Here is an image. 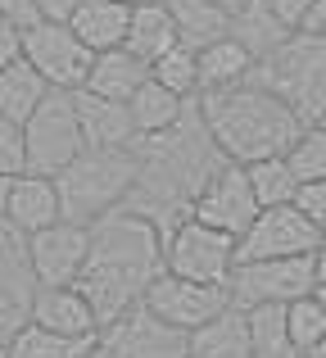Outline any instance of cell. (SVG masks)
<instances>
[{
	"label": "cell",
	"instance_id": "6da1fadb",
	"mask_svg": "<svg viewBox=\"0 0 326 358\" xmlns=\"http://www.w3.org/2000/svg\"><path fill=\"white\" fill-rule=\"evenodd\" d=\"M136 159H141V173H136V186L127 195V209L154 218L163 236L181 218H191L195 195L227 164V155L218 150V141L209 136V127L200 118V100L186 109V118L177 127L136 141Z\"/></svg>",
	"mask_w": 326,
	"mask_h": 358
},
{
	"label": "cell",
	"instance_id": "7a4b0ae2",
	"mask_svg": "<svg viewBox=\"0 0 326 358\" xmlns=\"http://www.w3.org/2000/svg\"><path fill=\"white\" fill-rule=\"evenodd\" d=\"M163 272V231L136 209H114L91 222V254L77 277V290L91 299L100 327L141 308L150 281Z\"/></svg>",
	"mask_w": 326,
	"mask_h": 358
},
{
	"label": "cell",
	"instance_id": "3957f363",
	"mask_svg": "<svg viewBox=\"0 0 326 358\" xmlns=\"http://www.w3.org/2000/svg\"><path fill=\"white\" fill-rule=\"evenodd\" d=\"M200 118L231 164H258V159L286 155L299 141V131L309 127L290 100H281L254 78L231 91L200 96Z\"/></svg>",
	"mask_w": 326,
	"mask_h": 358
},
{
	"label": "cell",
	"instance_id": "277c9868",
	"mask_svg": "<svg viewBox=\"0 0 326 358\" xmlns=\"http://www.w3.org/2000/svg\"><path fill=\"white\" fill-rule=\"evenodd\" d=\"M136 173H141V159H136V145H114V150H82L59 177V204L68 222H100L105 213L123 209L127 195L136 186Z\"/></svg>",
	"mask_w": 326,
	"mask_h": 358
},
{
	"label": "cell",
	"instance_id": "5b68a950",
	"mask_svg": "<svg viewBox=\"0 0 326 358\" xmlns=\"http://www.w3.org/2000/svg\"><path fill=\"white\" fill-rule=\"evenodd\" d=\"M254 82L290 100L304 122H326V36L295 32L281 50L254 69Z\"/></svg>",
	"mask_w": 326,
	"mask_h": 358
},
{
	"label": "cell",
	"instance_id": "8992f818",
	"mask_svg": "<svg viewBox=\"0 0 326 358\" xmlns=\"http://www.w3.org/2000/svg\"><path fill=\"white\" fill-rule=\"evenodd\" d=\"M236 263H240L236 236H227V231L209 227V222H200V218H181L163 236V272H177V277L227 286Z\"/></svg>",
	"mask_w": 326,
	"mask_h": 358
},
{
	"label": "cell",
	"instance_id": "52a82bcc",
	"mask_svg": "<svg viewBox=\"0 0 326 358\" xmlns=\"http://www.w3.org/2000/svg\"><path fill=\"white\" fill-rule=\"evenodd\" d=\"M23 136H27V173L59 177L64 168L87 150L73 91H50V96L41 100V109L23 122Z\"/></svg>",
	"mask_w": 326,
	"mask_h": 358
},
{
	"label": "cell",
	"instance_id": "ba28073f",
	"mask_svg": "<svg viewBox=\"0 0 326 358\" xmlns=\"http://www.w3.org/2000/svg\"><path fill=\"white\" fill-rule=\"evenodd\" d=\"M231 304L254 308V304H295V299L318 290V268L313 254H290V259H249L236 263L231 272Z\"/></svg>",
	"mask_w": 326,
	"mask_h": 358
},
{
	"label": "cell",
	"instance_id": "9c48e42d",
	"mask_svg": "<svg viewBox=\"0 0 326 358\" xmlns=\"http://www.w3.org/2000/svg\"><path fill=\"white\" fill-rule=\"evenodd\" d=\"M141 308H150L159 322L177 327V331L191 336L195 327L213 322L222 308H231V286H218V281H191L177 277V272H159L145 290Z\"/></svg>",
	"mask_w": 326,
	"mask_h": 358
},
{
	"label": "cell",
	"instance_id": "30bf717a",
	"mask_svg": "<svg viewBox=\"0 0 326 358\" xmlns=\"http://www.w3.org/2000/svg\"><path fill=\"white\" fill-rule=\"evenodd\" d=\"M23 59L32 64L54 91H82L87 78H91L96 55L77 41V32H73L68 23H59V18H41L36 27L23 32Z\"/></svg>",
	"mask_w": 326,
	"mask_h": 358
},
{
	"label": "cell",
	"instance_id": "8fae6325",
	"mask_svg": "<svg viewBox=\"0 0 326 358\" xmlns=\"http://www.w3.org/2000/svg\"><path fill=\"white\" fill-rule=\"evenodd\" d=\"M258 213H263V204H258V195H254V182H249L245 164H231L227 159V164L204 182V191L195 195L191 218H200V222H209V227H218V231H227V236L240 241L254 227Z\"/></svg>",
	"mask_w": 326,
	"mask_h": 358
},
{
	"label": "cell",
	"instance_id": "7c38bea8",
	"mask_svg": "<svg viewBox=\"0 0 326 358\" xmlns=\"http://www.w3.org/2000/svg\"><path fill=\"white\" fill-rule=\"evenodd\" d=\"M91 358H191V354H186V331L159 322L150 308H132L127 317L109 322L96 336Z\"/></svg>",
	"mask_w": 326,
	"mask_h": 358
},
{
	"label": "cell",
	"instance_id": "4fadbf2b",
	"mask_svg": "<svg viewBox=\"0 0 326 358\" xmlns=\"http://www.w3.org/2000/svg\"><path fill=\"white\" fill-rule=\"evenodd\" d=\"M27 250H32L36 286H77L82 268H87V254H91V227L59 218L50 227L32 231Z\"/></svg>",
	"mask_w": 326,
	"mask_h": 358
},
{
	"label": "cell",
	"instance_id": "5bb4252c",
	"mask_svg": "<svg viewBox=\"0 0 326 358\" xmlns=\"http://www.w3.org/2000/svg\"><path fill=\"white\" fill-rule=\"evenodd\" d=\"M322 241V231L304 218L295 204H276L254 218V227L245 231L240 245V263L249 259H290V254H313Z\"/></svg>",
	"mask_w": 326,
	"mask_h": 358
},
{
	"label": "cell",
	"instance_id": "9a60e30c",
	"mask_svg": "<svg viewBox=\"0 0 326 358\" xmlns=\"http://www.w3.org/2000/svg\"><path fill=\"white\" fill-rule=\"evenodd\" d=\"M27 322L45 327V331H59V336H73V341H96L105 331L91 299L77 286H36L32 304H27Z\"/></svg>",
	"mask_w": 326,
	"mask_h": 358
},
{
	"label": "cell",
	"instance_id": "2e32d148",
	"mask_svg": "<svg viewBox=\"0 0 326 358\" xmlns=\"http://www.w3.org/2000/svg\"><path fill=\"white\" fill-rule=\"evenodd\" d=\"M73 105H77V122H82V141L91 150H114V145H136V122L132 109L105 100L96 91H73Z\"/></svg>",
	"mask_w": 326,
	"mask_h": 358
},
{
	"label": "cell",
	"instance_id": "e0dca14e",
	"mask_svg": "<svg viewBox=\"0 0 326 358\" xmlns=\"http://www.w3.org/2000/svg\"><path fill=\"white\" fill-rule=\"evenodd\" d=\"M5 218L14 222L18 231H41L50 222L64 218V204H59V186L54 177H41V173H18L14 177V191H9V204H5Z\"/></svg>",
	"mask_w": 326,
	"mask_h": 358
},
{
	"label": "cell",
	"instance_id": "ac0fdd59",
	"mask_svg": "<svg viewBox=\"0 0 326 358\" xmlns=\"http://www.w3.org/2000/svg\"><path fill=\"white\" fill-rule=\"evenodd\" d=\"M127 23H132V5H118V0H77V9L68 14V27L91 55L118 50L127 41Z\"/></svg>",
	"mask_w": 326,
	"mask_h": 358
},
{
	"label": "cell",
	"instance_id": "d6986e66",
	"mask_svg": "<svg viewBox=\"0 0 326 358\" xmlns=\"http://www.w3.org/2000/svg\"><path fill=\"white\" fill-rule=\"evenodd\" d=\"M186 354L191 358H254V341H249V313L245 308H222L213 322L195 327L186 336Z\"/></svg>",
	"mask_w": 326,
	"mask_h": 358
},
{
	"label": "cell",
	"instance_id": "ffe728a7",
	"mask_svg": "<svg viewBox=\"0 0 326 358\" xmlns=\"http://www.w3.org/2000/svg\"><path fill=\"white\" fill-rule=\"evenodd\" d=\"M150 82V64L141 59V55H132L127 45H118V50H105L96 55V64H91V78H87V91H96V96L105 100H118V105H127V100L136 96V91Z\"/></svg>",
	"mask_w": 326,
	"mask_h": 358
},
{
	"label": "cell",
	"instance_id": "44dd1931",
	"mask_svg": "<svg viewBox=\"0 0 326 358\" xmlns=\"http://www.w3.org/2000/svg\"><path fill=\"white\" fill-rule=\"evenodd\" d=\"M123 45L132 55H141L150 69H154V59H163L168 50L181 45V32H177V23H172L168 0H150V5L132 9V23H127V41Z\"/></svg>",
	"mask_w": 326,
	"mask_h": 358
},
{
	"label": "cell",
	"instance_id": "7402d4cb",
	"mask_svg": "<svg viewBox=\"0 0 326 358\" xmlns=\"http://www.w3.org/2000/svg\"><path fill=\"white\" fill-rule=\"evenodd\" d=\"M195 59H200V96L240 87V82H249V78H254V69H258V59L236 41V36H222V41L195 50Z\"/></svg>",
	"mask_w": 326,
	"mask_h": 358
},
{
	"label": "cell",
	"instance_id": "603a6c76",
	"mask_svg": "<svg viewBox=\"0 0 326 358\" xmlns=\"http://www.w3.org/2000/svg\"><path fill=\"white\" fill-rule=\"evenodd\" d=\"M231 36H236L258 64H263L267 55H276L295 32L272 14V9H267V0H245V5L231 14Z\"/></svg>",
	"mask_w": 326,
	"mask_h": 358
},
{
	"label": "cell",
	"instance_id": "cb8c5ba5",
	"mask_svg": "<svg viewBox=\"0 0 326 358\" xmlns=\"http://www.w3.org/2000/svg\"><path fill=\"white\" fill-rule=\"evenodd\" d=\"M168 9L181 32V45H191V50H204V45L231 36V9L218 0H168Z\"/></svg>",
	"mask_w": 326,
	"mask_h": 358
},
{
	"label": "cell",
	"instance_id": "d4e9b609",
	"mask_svg": "<svg viewBox=\"0 0 326 358\" xmlns=\"http://www.w3.org/2000/svg\"><path fill=\"white\" fill-rule=\"evenodd\" d=\"M191 105H195V100L177 96V91L163 87V82L150 78L132 100H127V109H132V122H136V141H141V136H159V131L177 127V122L186 118V109H191Z\"/></svg>",
	"mask_w": 326,
	"mask_h": 358
},
{
	"label": "cell",
	"instance_id": "484cf974",
	"mask_svg": "<svg viewBox=\"0 0 326 358\" xmlns=\"http://www.w3.org/2000/svg\"><path fill=\"white\" fill-rule=\"evenodd\" d=\"M0 290L14 295L23 308L32 304V295H36V272H32L27 231H18L5 213H0Z\"/></svg>",
	"mask_w": 326,
	"mask_h": 358
},
{
	"label": "cell",
	"instance_id": "4316f807",
	"mask_svg": "<svg viewBox=\"0 0 326 358\" xmlns=\"http://www.w3.org/2000/svg\"><path fill=\"white\" fill-rule=\"evenodd\" d=\"M50 91H54V87H50V82H45L27 59L5 64V69H0V114L14 118V122H27L36 109H41V100L50 96Z\"/></svg>",
	"mask_w": 326,
	"mask_h": 358
},
{
	"label": "cell",
	"instance_id": "83f0119b",
	"mask_svg": "<svg viewBox=\"0 0 326 358\" xmlns=\"http://www.w3.org/2000/svg\"><path fill=\"white\" fill-rule=\"evenodd\" d=\"M96 341H73V336L45 331L36 322H23L5 345V358H91Z\"/></svg>",
	"mask_w": 326,
	"mask_h": 358
},
{
	"label": "cell",
	"instance_id": "f1b7e54d",
	"mask_svg": "<svg viewBox=\"0 0 326 358\" xmlns=\"http://www.w3.org/2000/svg\"><path fill=\"white\" fill-rule=\"evenodd\" d=\"M249 313V341L254 358H304L299 345L290 341V322H286V304H254Z\"/></svg>",
	"mask_w": 326,
	"mask_h": 358
},
{
	"label": "cell",
	"instance_id": "f546056e",
	"mask_svg": "<svg viewBox=\"0 0 326 358\" xmlns=\"http://www.w3.org/2000/svg\"><path fill=\"white\" fill-rule=\"evenodd\" d=\"M249 182H254V195L263 209H276V204H295V191H299V177L286 164V155L258 159V164H245Z\"/></svg>",
	"mask_w": 326,
	"mask_h": 358
},
{
	"label": "cell",
	"instance_id": "4dcf8cb0",
	"mask_svg": "<svg viewBox=\"0 0 326 358\" xmlns=\"http://www.w3.org/2000/svg\"><path fill=\"white\" fill-rule=\"evenodd\" d=\"M150 78L163 82L168 91H177V96H186V100H200V59H195L191 45H177V50H168L163 59H154Z\"/></svg>",
	"mask_w": 326,
	"mask_h": 358
},
{
	"label": "cell",
	"instance_id": "1f68e13d",
	"mask_svg": "<svg viewBox=\"0 0 326 358\" xmlns=\"http://www.w3.org/2000/svg\"><path fill=\"white\" fill-rule=\"evenodd\" d=\"M286 164L295 168L299 186L304 182H322L326 177V127L322 122H309V127L299 131V141L286 150Z\"/></svg>",
	"mask_w": 326,
	"mask_h": 358
},
{
	"label": "cell",
	"instance_id": "d6a6232c",
	"mask_svg": "<svg viewBox=\"0 0 326 358\" xmlns=\"http://www.w3.org/2000/svg\"><path fill=\"white\" fill-rule=\"evenodd\" d=\"M286 322H290V341L299 345V354H309L326 336V304L318 295H304L295 304H286Z\"/></svg>",
	"mask_w": 326,
	"mask_h": 358
},
{
	"label": "cell",
	"instance_id": "836d02e7",
	"mask_svg": "<svg viewBox=\"0 0 326 358\" xmlns=\"http://www.w3.org/2000/svg\"><path fill=\"white\" fill-rule=\"evenodd\" d=\"M0 173L18 177L27 173V136H23V122L0 114Z\"/></svg>",
	"mask_w": 326,
	"mask_h": 358
},
{
	"label": "cell",
	"instance_id": "e575fe53",
	"mask_svg": "<svg viewBox=\"0 0 326 358\" xmlns=\"http://www.w3.org/2000/svg\"><path fill=\"white\" fill-rule=\"evenodd\" d=\"M295 209H299L318 231H326V177L322 182H304L299 191H295Z\"/></svg>",
	"mask_w": 326,
	"mask_h": 358
},
{
	"label": "cell",
	"instance_id": "d590c367",
	"mask_svg": "<svg viewBox=\"0 0 326 358\" xmlns=\"http://www.w3.org/2000/svg\"><path fill=\"white\" fill-rule=\"evenodd\" d=\"M0 18H9V23H18L27 32V27L41 23V0H0Z\"/></svg>",
	"mask_w": 326,
	"mask_h": 358
},
{
	"label": "cell",
	"instance_id": "8d00e7d4",
	"mask_svg": "<svg viewBox=\"0 0 326 358\" xmlns=\"http://www.w3.org/2000/svg\"><path fill=\"white\" fill-rule=\"evenodd\" d=\"M23 322H27V308L18 304L14 295H5V290H0V350L9 345V336H14Z\"/></svg>",
	"mask_w": 326,
	"mask_h": 358
},
{
	"label": "cell",
	"instance_id": "74e56055",
	"mask_svg": "<svg viewBox=\"0 0 326 358\" xmlns=\"http://www.w3.org/2000/svg\"><path fill=\"white\" fill-rule=\"evenodd\" d=\"M18 59H23V27L0 18V69H5V64H18Z\"/></svg>",
	"mask_w": 326,
	"mask_h": 358
},
{
	"label": "cell",
	"instance_id": "f35d334b",
	"mask_svg": "<svg viewBox=\"0 0 326 358\" xmlns=\"http://www.w3.org/2000/svg\"><path fill=\"white\" fill-rule=\"evenodd\" d=\"M318 5V0H267V9H272L276 18H281L290 32H299V23L309 18V9Z\"/></svg>",
	"mask_w": 326,
	"mask_h": 358
},
{
	"label": "cell",
	"instance_id": "ab89813d",
	"mask_svg": "<svg viewBox=\"0 0 326 358\" xmlns=\"http://www.w3.org/2000/svg\"><path fill=\"white\" fill-rule=\"evenodd\" d=\"M299 32H309V36H326V0H318V5L309 9V18L299 23Z\"/></svg>",
	"mask_w": 326,
	"mask_h": 358
},
{
	"label": "cell",
	"instance_id": "60d3db41",
	"mask_svg": "<svg viewBox=\"0 0 326 358\" xmlns=\"http://www.w3.org/2000/svg\"><path fill=\"white\" fill-rule=\"evenodd\" d=\"M73 9H77V0H41V14L45 18H59V23H68Z\"/></svg>",
	"mask_w": 326,
	"mask_h": 358
},
{
	"label": "cell",
	"instance_id": "b9f144b4",
	"mask_svg": "<svg viewBox=\"0 0 326 358\" xmlns=\"http://www.w3.org/2000/svg\"><path fill=\"white\" fill-rule=\"evenodd\" d=\"M313 268H318V286H326V231H322L318 250H313Z\"/></svg>",
	"mask_w": 326,
	"mask_h": 358
},
{
	"label": "cell",
	"instance_id": "7bdbcfd3",
	"mask_svg": "<svg viewBox=\"0 0 326 358\" xmlns=\"http://www.w3.org/2000/svg\"><path fill=\"white\" fill-rule=\"evenodd\" d=\"M9 191H14V177L0 173V213H5V204H9Z\"/></svg>",
	"mask_w": 326,
	"mask_h": 358
},
{
	"label": "cell",
	"instance_id": "ee69618b",
	"mask_svg": "<svg viewBox=\"0 0 326 358\" xmlns=\"http://www.w3.org/2000/svg\"><path fill=\"white\" fill-rule=\"evenodd\" d=\"M304 358H326V336H322V341H318V345H313V350H309V354H304Z\"/></svg>",
	"mask_w": 326,
	"mask_h": 358
},
{
	"label": "cell",
	"instance_id": "f6af8a7d",
	"mask_svg": "<svg viewBox=\"0 0 326 358\" xmlns=\"http://www.w3.org/2000/svg\"><path fill=\"white\" fill-rule=\"evenodd\" d=\"M218 5H227V9H231V14H236V9H240V5H245V0H218Z\"/></svg>",
	"mask_w": 326,
	"mask_h": 358
},
{
	"label": "cell",
	"instance_id": "bcb514c9",
	"mask_svg": "<svg viewBox=\"0 0 326 358\" xmlns=\"http://www.w3.org/2000/svg\"><path fill=\"white\" fill-rule=\"evenodd\" d=\"M118 5H132L136 9V5H150V0H118Z\"/></svg>",
	"mask_w": 326,
	"mask_h": 358
},
{
	"label": "cell",
	"instance_id": "7dc6e473",
	"mask_svg": "<svg viewBox=\"0 0 326 358\" xmlns=\"http://www.w3.org/2000/svg\"><path fill=\"white\" fill-rule=\"evenodd\" d=\"M313 295H318V299H322V304H326V286H318V290H313Z\"/></svg>",
	"mask_w": 326,
	"mask_h": 358
},
{
	"label": "cell",
	"instance_id": "c3c4849f",
	"mask_svg": "<svg viewBox=\"0 0 326 358\" xmlns=\"http://www.w3.org/2000/svg\"><path fill=\"white\" fill-rule=\"evenodd\" d=\"M0 358H5V350H0Z\"/></svg>",
	"mask_w": 326,
	"mask_h": 358
}]
</instances>
